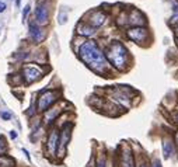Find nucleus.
<instances>
[{
    "instance_id": "nucleus-1",
    "label": "nucleus",
    "mask_w": 178,
    "mask_h": 167,
    "mask_svg": "<svg viewBox=\"0 0 178 167\" xmlns=\"http://www.w3.org/2000/svg\"><path fill=\"white\" fill-rule=\"evenodd\" d=\"M79 55L81 61L91 67L94 72H97L100 74H105L108 69V62H107L104 54L100 51L97 44L94 41H87L84 42L79 49Z\"/></svg>"
},
{
    "instance_id": "nucleus-2",
    "label": "nucleus",
    "mask_w": 178,
    "mask_h": 167,
    "mask_svg": "<svg viewBox=\"0 0 178 167\" xmlns=\"http://www.w3.org/2000/svg\"><path fill=\"white\" fill-rule=\"evenodd\" d=\"M107 58L111 63L118 67V69H123L128 62H129V55H128V49L123 47L121 42H112L109 47L107 48Z\"/></svg>"
},
{
    "instance_id": "nucleus-3",
    "label": "nucleus",
    "mask_w": 178,
    "mask_h": 167,
    "mask_svg": "<svg viewBox=\"0 0 178 167\" xmlns=\"http://www.w3.org/2000/svg\"><path fill=\"white\" fill-rule=\"evenodd\" d=\"M59 91L57 90H45L39 94L38 98V110L39 111H46L52 104L56 101Z\"/></svg>"
},
{
    "instance_id": "nucleus-4",
    "label": "nucleus",
    "mask_w": 178,
    "mask_h": 167,
    "mask_svg": "<svg viewBox=\"0 0 178 167\" xmlns=\"http://www.w3.org/2000/svg\"><path fill=\"white\" fill-rule=\"evenodd\" d=\"M23 76H24L27 83H34L42 77V72H41L39 67H37L34 65H27L23 67Z\"/></svg>"
},
{
    "instance_id": "nucleus-5",
    "label": "nucleus",
    "mask_w": 178,
    "mask_h": 167,
    "mask_svg": "<svg viewBox=\"0 0 178 167\" xmlns=\"http://www.w3.org/2000/svg\"><path fill=\"white\" fill-rule=\"evenodd\" d=\"M128 37H129L132 41H135V42H145L147 40V37H149V32L146 28H142L140 25L139 27H133V28H130L129 31H128Z\"/></svg>"
},
{
    "instance_id": "nucleus-6",
    "label": "nucleus",
    "mask_w": 178,
    "mask_h": 167,
    "mask_svg": "<svg viewBox=\"0 0 178 167\" xmlns=\"http://www.w3.org/2000/svg\"><path fill=\"white\" fill-rule=\"evenodd\" d=\"M70 129H72V124H65V127L62 128L60 141H59V156H63L65 153V148L70 139Z\"/></svg>"
},
{
    "instance_id": "nucleus-7",
    "label": "nucleus",
    "mask_w": 178,
    "mask_h": 167,
    "mask_svg": "<svg viewBox=\"0 0 178 167\" xmlns=\"http://www.w3.org/2000/svg\"><path fill=\"white\" fill-rule=\"evenodd\" d=\"M57 143H59V134L56 129H52L49 132L48 142H46V148H48L49 154H55L57 150Z\"/></svg>"
},
{
    "instance_id": "nucleus-8",
    "label": "nucleus",
    "mask_w": 178,
    "mask_h": 167,
    "mask_svg": "<svg viewBox=\"0 0 178 167\" xmlns=\"http://www.w3.org/2000/svg\"><path fill=\"white\" fill-rule=\"evenodd\" d=\"M35 17L38 24H46L48 23V8L44 3H39L35 10Z\"/></svg>"
},
{
    "instance_id": "nucleus-9",
    "label": "nucleus",
    "mask_w": 178,
    "mask_h": 167,
    "mask_svg": "<svg viewBox=\"0 0 178 167\" xmlns=\"http://www.w3.org/2000/svg\"><path fill=\"white\" fill-rule=\"evenodd\" d=\"M30 34H31V38H33L35 42H41V41L44 40V37H45L44 31H42L35 23L30 24Z\"/></svg>"
},
{
    "instance_id": "nucleus-10",
    "label": "nucleus",
    "mask_w": 178,
    "mask_h": 167,
    "mask_svg": "<svg viewBox=\"0 0 178 167\" xmlns=\"http://www.w3.org/2000/svg\"><path fill=\"white\" fill-rule=\"evenodd\" d=\"M104 21H105V14H104L103 11H94V13L91 14L90 24L93 25V28L103 25V24H104Z\"/></svg>"
},
{
    "instance_id": "nucleus-11",
    "label": "nucleus",
    "mask_w": 178,
    "mask_h": 167,
    "mask_svg": "<svg viewBox=\"0 0 178 167\" xmlns=\"http://www.w3.org/2000/svg\"><path fill=\"white\" fill-rule=\"evenodd\" d=\"M121 164H122V167H135L133 156H132L130 149H125V150H123L122 157H121Z\"/></svg>"
},
{
    "instance_id": "nucleus-12",
    "label": "nucleus",
    "mask_w": 178,
    "mask_h": 167,
    "mask_svg": "<svg viewBox=\"0 0 178 167\" xmlns=\"http://www.w3.org/2000/svg\"><path fill=\"white\" fill-rule=\"evenodd\" d=\"M77 32H79L80 35H86V37H89V35H93V34H94V28H93V27H89V25H86L84 23H80L79 24V27H77Z\"/></svg>"
},
{
    "instance_id": "nucleus-13",
    "label": "nucleus",
    "mask_w": 178,
    "mask_h": 167,
    "mask_svg": "<svg viewBox=\"0 0 178 167\" xmlns=\"http://www.w3.org/2000/svg\"><path fill=\"white\" fill-rule=\"evenodd\" d=\"M16 161L7 154H0V167H14Z\"/></svg>"
},
{
    "instance_id": "nucleus-14",
    "label": "nucleus",
    "mask_w": 178,
    "mask_h": 167,
    "mask_svg": "<svg viewBox=\"0 0 178 167\" xmlns=\"http://www.w3.org/2000/svg\"><path fill=\"white\" fill-rule=\"evenodd\" d=\"M171 153H172V143H171V141L166 139L163 142V156H164V159H168L171 156Z\"/></svg>"
},
{
    "instance_id": "nucleus-15",
    "label": "nucleus",
    "mask_w": 178,
    "mask_h": 167,
    "mask_svg": "<svg viewBox=\"0 0 178 167\" xmlns=\"http://www.w3.org/2000/svg\"><path fill=\"white\" fill-rule=\"evenodd\" d=\"M114 98H116L118 101H121L125 107H128V105H129V100H128V97H126V95H123V94H121V93H115V94H114Z\"/></svg>"
},
{
    "instance_id": "nucleus-16",
    "label": "nucleus",
    "mask_w": 178,
    "mask_h": 167,
    "mask_svg": "<svg viewBox=\"0 0 178 167\" xmlns=\"http://www.w3.org/2000/svg\"><path fill=\"white\" fill-rule=\"evenodd\" d=\"M172 7H174V16L171 17V24L178 23V0H172Z\"/></svg>"
},
{
    "instance_id": "nucleus-17",
    "label": "nucleus",
    "mask_w": 178,
    "mask_h": 167,
    "mask_svg": "<svg viewBox=\"0 0 178 167\" xmlns=\"http://www.w3.org/2000/svg\"><path fill=\"white\" fill-rule=\"evenodd\" d=\"M57 114H59V108H53L52 111H49L48 114H46V121L51 122V119H55V117H56Z\"/></svg>"
},
{
    "instance_id": "nucleus-18",
    "label": "nucleus",
    "mask_w": 178,
    "mask_h": 167,
    "mask_svg": "<svg viewBox=\"0 0 178 167\" xmlns=\"http://www.w3.org/2000/svg\"><path fill=\"white\" fill-rule=\"evenodd\" d=\"M6 150V142H4V138L0 136V153Z\"/></svg>"
},
{
    "instance_id": "nucleus-19",
    "label": "nucleus",
    "mask_w": 178,
    "mask_h": 167,
    "mask_svg": "<svg viewBox=\"0 0 178 167\" xmlns=\"http://www.w3.org/2000/svg\"><path fill=\"white\" fill-rule=\"evenodd\" d=\"M1 118L3 119H6V121H8V119H11V114L7 111H3L1 112Z\"/></svg>"
},
{
    "instance_id": "nucleus-20",
    "label": "nucleus",
    "mask_w": 178,
    "mask_h": 167,
    "mask_svg": "<svg viewBox=\"0 0 178 167\" xmlns=\"http://www.w3.org/2000/svg\"><path fill=\"white\" fill-rule=\"evenodd\" d=\"M97 167H105V159H104V157L97 161Z\"/></svg>"
},
{
    "instance_id": "nucleus-21",
    "label": "nucleus",
    "mask_w": 178,
    "mask_h": 167,
    "mask_svg": "<svg viewBox=\"0 0 178 167\" xmlns=\"http://www.w3.org/2000/svg\"><path fill=\"white\" fill-rule=\"evenodd\" d=\"M28 11H30V6H25V7H24V11H23V18H25V17H27Z\"/></svg>"
},
{
    "instance_id": "nucleus-22",
    "label": "nucleus",
    "mask_w": 178,
    "mask_h": 167,
    "mask_svg": "<svg viewBox=\"0 0 178 167\" xmlns=\"http://www.w3.org/2000/svg\"><path fill=\"white\" fill-rule=\"evenodd\" d=\"M6 10V3H3V1H0V13H3Z\"/></svg>"
},
{
    "instance_id": "nucleus-23",
    "label": "nucleus",
    "mask_w": 178,
    "mask_h": 167,
    "mask_svg": "<svg viewBox=\"0 0 178 167\" xmlns=\"http://www.w3.org/2000/svg\"><path fill=\"white\" fill-rule=\"evenodd\" d=\"M153 167H161V163H160V160H154L153 161Z\"/></svg>"
},
{
    "instance_id": "nucleus-24",
    "label": "nucleus",
    "mask_w": 178,
    "mask_h": 167,
    "mask_svg": "<svg viewBox=\"0 0 178 167\" xmlns=\"http://www.w3.org/2000/svg\"><path fill=\"white\" fill-rule=\"evenodd\" d=\"M10 138H11V139H16V138H17L16 131H11V132H10Z\"/></svg>"
},
{
    "instance_id": "nucleus-25",
    "label": "nucleus",
    "mask_w": 178,
    "mask_h": 167,
    "mask_svg": "<svg viewBox=\"0 0 178 167\" xmlns=\"http://www.w3.org/2000/svg\"><path fill=\"white\" fill-rule=\"evenodd\" d=\"M138 167H146V166H145V163H140V164H139Z\"/></svg>"
},
{
    "instance_id": "nucleus-26",
    "label": "nucleus",
    "mask_w": 178,
    "mask_h": 167,
    "mask_svg": "<svg viewBox=\"0 0 178 167\" xmlns=\"http://www.w3.org/2000/svg\"><path fill=\"white\" fill-rule=\"evenodd\" d=\"M175 141H177V145H178V132H177V135H175Z\"/></svg>"
},
{
    "instance_id": "nucleus-27",
    "label": "nucleus",
    "mask_w": 178,
    "mask_h": 167,
    "mask_svg": "<svg viewBox=\"0 0 178 167\" xmlns=\"http://www.w3.org/2000/svg\"><path fill=\"white\" fill-rule=\"evenodd\" d=\"M175 119H177V122H178V112H177V115H175Z\"/></svg>"
},
{
    "instance_id": "nucleus-28",
    "label": "nucleus",
    "mask_w": 178,
    "mask_h": 167,
    "mask_svg": "<svg viewBox=\"0 0 178 167\" xmlns=\"http://www.w3.org/2000/svg\"><path fill=\"white\" fill-rule=\"evenodd\" d=\"M177 37H178V28H177Z\"/></svg>"
}]
</instances>
